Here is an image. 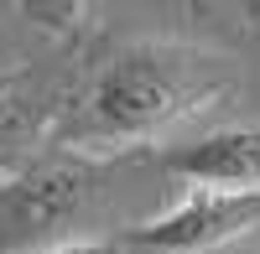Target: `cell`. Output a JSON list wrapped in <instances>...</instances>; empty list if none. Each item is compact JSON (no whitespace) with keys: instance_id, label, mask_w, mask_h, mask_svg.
<instances>
[{"instance_id":"2","label":"cell","mask_w":260,"mask_h":254,"mask_svg":"<svg viewBox=\"0 0 260 254\" xmlns=\"http://www.w3.org/2000/svg\"><path fill=\"white\" fill-rule=\"evenodd\" d=\"M260 228V192H198L187 187V197L167 213L125 228L120 249L130 254H208L229 239Z\"/></svg>"},{"instance_id":"1","label":"cell","mask_w":260,"mask_h":254,"mask_svg":"<svg viewBox=\"0 0 260 254\" xmlns=\"http://www.w3.org/2000/svg\"><path fill=\"white\" fill-rule=\"evenodd\" d=\"M234 89L229 57L198 52L182 41H136L120 47L89 89V135L151 140L192 119Z\"/></svg>"},{"instance_id":"3","label":"cell","mask_w":260,"mask_h":254,"mask_svg":"<svg viewBox=\"0 0 260 254\" xmlns=\"http://www.w3.org/2000/svg\"><path fill=\"white\" fill-rule=\"evenodd\" d=\"M161 166L198 192H260V124H224L187 145H167Z\"/></svg>"},{"instance_id":"4","label":"cell","mask_w":260,"mask_h":254,"mask_svg":"<svg viewBox=\"0 0 260 254\" xmlns=\"http://www.w3.org/2000/svg\"><path fill=\"white\" fill-rule=\"evenodd\" d=\"M42 254H120V249H115V244H94V239H89V244H62V249H42Z\"/></svg>"},{"instance_id":"5","label":"cell","mask_w":260,"mask_h":254,"mask_svg":"<svg viewBox=\"0 0 260 254\" xmlns=\"http://www.w3.org/2000/svg\"><path fill=\"white\" fill-rule=\"evenodd\" d=\"M16 78H21V73H0V104L11 99V89H16Z\"/></svg>"}]
</instances>
